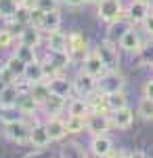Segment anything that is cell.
Instances as JSON below:
<instances>
[{
    "mask_svg": "<svg viewBox=\"0 0 153 158\" xmlns=\"http://www.w3.org/2000/svg\"><path fill=\"white\" fill-rule=\"evenodd\" d=\"M40 118V116H38ZM32 122L29 118H6V116H0V129H2V137H6L11 143L17 146H29V133H32Z\"/></svg>",
    "mask_w": 153,
    "mask_h": 158,
    "instance_id": "6da1fadb",
    "label": "cell"
},
{
    "mask_svg": "<svg viewBox=\"0 0 153 158\" xmlns=\"http://www.w3.org/2000/svg\"><path fill=\"white\" fill-rule=\"evenodd\" d=\"M90 49H92V44L88 42V38L84 36L82 30H69L67 32V55H69L71 68L80 70Z\"/></svg>",
    "mask_w": 153,
    "mask_h": 158,
    "instance_id": "7a4b0ae2",
    "label": "cell"
},
{
    "mask_svg": "<svg viewBox=\"0 0 153 158\" xmlns=\"http://www.w3.org/2000/svg\"><path fill=\"white\" fill-rule=\"evenodd\" d=\"M94 11H96V19L101 23L109 25L126 15V0H101L94 6Z\"/></svg>",
    "mask_w": 153,
    "mask_h": 158,
    "instance_id": "3957f363",
    "label": "cell"
},
{
    "mask_svg": "<svg viewBox=\"0 0 153 158\" xmlns=\"http://www.w3.org/2000/svg\"><path fill=\"white\" fill-rule=\"evenodd\" d=\"M96 51H99V55H101V59L105 61L107 70L109 72H113V70H120V65H122V51H120L118 42H113V40H109V38H103L99 44H94Z\"/></svg>",
    "mask_w": 153,
    "mask_h": 158,
    "instance_id": "277c9868",
    "label": "cell"
},
{
    "mask_svg": "<svg viewBox=\"0 0 153 158\" xmlns=\"http://www.w3.org/2000/svg\"><path fill=\"white\" fill-rule=\"evenodd\" d=\"M50 143H53V139H50V135L46 131L44 116L34 118V122H32V133H29V146L34 148L36 152H44V150L50 148Z\"/></svg>",
    "mask_w": 153,
    "mask_h": 158,
    "instance_id": "5b68a950",
    "label": "cell"
},
{
    "mask_svg": "<svg viewBox=\"0 0 153 158\" xmlns=\"http://www.w3.org/2000/svg\"><path fill=\"white\" fill-rule=\"evenodd\" d=\"M145 42H147V38L143 36L141 27H132V30H128L124 36L120 38L118 47H120V51H122L124 55L134 57V55H136V53H139V51L145 47Z\"/></svg>",
    "mask_w": 153,
    "mask_h": 158,
    "instance_id": "8992f818",
    "label": "cell"
},
{
    "mask_svg": "<svg viewBox=\"0 0 153 158\" xmlns=\"http://www.w3.org/2000/svg\"><path fill=\"white\" fill-rule=\"evenodd\" d=\"M113 131V122H111V114H96L90 112L86 116V133L94 137V135H107Z\"/></svg>",
    "mask_w": 153,
    "mask_h": 158,
    "instance_id": "52a82bcc",
    "label": "cell"
},
{
    "mask_svg": "<svg viewBox=\"0 0 153 158\" xmlns=\"http://www.w3.org/2000/svg\"><path fill=\"white\" fill-rule=\"evenodd\" d=\"M71 80H73L76 95H80V97H88V95H92L94 91H99V80L94 76H90V74H86L84 70H76V74L71 76Z\"/></svg>",
    "mask_w": 153,
    "mask_h": 158,
    "instance_id": "ba28073f",
    "label": "cell"
},
{
    "mask_svg": "<svg viewBox=\"0 0 153 158\" xmlns=\"http://www.w3.org/2000/svg\"><path fill=\"white\" fill-rule=\"evenodd\" d=\"M151 11H153V6L147 4L145 0H128V2H126V15H124V17H126L128 21H132V25L139 27V25L151 15Z\"/></svg>",
    "mask_w": 153,
    "mask_h": 158,
    "instance_id": "9c48e42d",
    "label": "cell"
},
{
    "mask_svg": "<svg viewBox=\"0 0 153 158\" xmlns=\"http://www.w3.org/2000/svg\"><path fill=\"white\" fill-rule=\"evenodd\" d=\"M15 112H17V116H23V118L34 120L38 116H42V106H40V103L29 95V91H27V93H21V95H19L17 106H15Z\"/></svg>",
    "mask_w": 153,
    "mask_h": 158,
    "instance_id": "30bf717a",
    "label": "cell"
},
{
    "mask_svg": "<svg viewBox=\"0 0 153 158\" xmlns=\"http://www.w3.org/2000/svg\"><path fill=\"white\" fill-rule=\"evenodd\" d=\"M126 89V78L122 76L120 70H113V72H107L105 76L99 78V91L105 93V95H111V93H118V91H124Z\"/></svg>",
    "mask_w": 153,
    "mask_h": 158,
    "instance_id": "8fae6325",
    "label": "cell"
},
{
    "mask_svg": "<svg viewBox=\"0 0 153 158\" xmlns=\"http://www.w3.org/2000/svg\"><path fill=\"white\" fill-rule=\"evenodd\" d=\"M80 70H84V72L90 74V76H94L96 80L109 72V70H107V65H105V61L101 59V55H99V51H96L94 44H92V49H90V53L86 55V59H84V63H82V68H80Z\"/></svg>",
    "mask_w": 153,
    "mask_h": 158,
    "instance_id": "7c38bea8",
    "label": "cell"
},
{
    "mask_svg": "<svg viewBox=\"0 0 153 158\" xmlns=\"http://www.w3.org/2000/svg\"><path fill=\"white\" fill-rule=\"evenodd\" d=\"M48 89H50L53 95H59V97H63V99H71L76 95V91H73V80H71V76H67V74H59V76H55L53 80H48Z\"/></svg>",
    "mask_w": 153,
    "mask_h": 158,
    "instance_id": "4fadbf2b",
    "label": "cell"
},
{
    "mask_svg": "<svg viewBox=\"0 0 153 158\" xmlns=\"http://www.w3.org/2000/svg\"><path fill=\"white\" fill-rule=\"evenodd\" d=\"M134 120H136V110H132L130 106L111 112L113 131H130V129L134 127Z\"/></svg>",
    "mask_w": 153,
    "mask_h": 158,
    "instance_id": "5bb4252c",
    "label": "cell"
},
{
    "mask_svg": "<svg viewBox=\"0 0 153 158\" xmlns=\"http://www.w3.org/2000/svg\"><path fill=\"white\" fill-rule=\"evenodd\" d=\"M88 150H90L92 158H107L116 150V143L109 135H94V137H90Z\"/></svg>",
    "mask_w": 153,
    "mask_h": 158,
    "instance_id": "9a60e30c",
    "label": "cell"
},
{
    "mask_svg": "<svg viewBox=\"0 0 153 158\" xmlns=\"http://www.w3.org/2000/svg\"><path fill=\"white\" fill-rule=\"evenodd\" d=\"M65 116V114H63ZM63 116H44V124H46V131L53 139V143H59V141H65L67 135V129H65V120Z\"/></svg>",
    "mask_w": 153,
    "mask_h": 158,
    "instance_id": "2e32d148",
    "label": "cell"
},
{
    "mask_svg": "<svg viewBox=\"0 0 153 158\" xmlns=\"http://www.w3.org/2000/svg\"><path fill=\"white\" fill-rule=\"evenodd\" d=\"M19 95H21V91H19L17 85H6L4 89H0V114L15 112Z\"/></svg>",
    "mask_w": 153,
    "mask_h": 158,
    "instance_id": "e0dca14e",
    "label": "cell"
},
{
    "mask_svg": "<svg viewBox=\"0 0 153 158\" xmlns=\"http://www.w3.org/2000/svg\"><path fill=\"white\" fill-rule=\"evenodd\" d=\"M44 49L46 53H67V32H50L44 36Z\"/></svg>",
    "mask_w": 153,
    "mask_h": 158,
    "instance_id": "ac0fdd59",
    "label": "cell"
},
{
    "mask_svg": "<svg viewBox=\"0 0 153 158\" xmlns=\"http://www.w3.org/2000/svg\"><path fill=\"white\" fill-rule=\"evenodd\" d=\"M17 42L34 47V49H40V47H44V34H42V30H38L34 25H27L23 32L17 36Z\"/></svg>",
    "mask_w": 153,
    "mask_h": 158,
    "instance_id": "d6986e66",
    "label": "cell"
},
{
    "mask_svg": "<svg viewBox=\"0 0 153 158\" xmlns=\"http://www.w3.org/2000/svg\"><path fill=\"white\" fill-rule=\"evenodd\" d=\"M132 27H136V25H132V21H128L126 17H122V19H118V21L105 25V38L113 40V42H120V38L124 36L128 30H132Z\"/></svg>",
    "mask_w": 153,
    "mask_h": 158,
    "instance_id": "ffe728a7",
    "label": "cell"
},
{
    "mask_svg": "<svg viewBox=\"0 0 153 158\" xmlns=\"http://www.w3.org/2000/svg\"><path fill=\"white\" fill-rule=\"evenodd\" d=\"M59 158H92L90 150L78 141H67L59 150Z\"/></svg>",
    "mask_w": 153,
    "mask_h": 158,
    "instance_id": "44dd1931",
    "label": "cell"
},
{
    "mask_svg": "<svg viewBox=\"0 0 153 158\" xmlns=\"http://www.w3.org/2000/svg\"><path fill=\"white\" fill-rule=\"evenodd\" d=\"M65 108H67V99L50 93V97L42 106V116H63L65 114Z\"/></svg>",
    "mask_w": 153,
    "mask_h": 158,
    "instance_id": "7402d4cb",
    "label": "cell"
},
{
    "mask_svg": "<svg viewBox=\"0 0 153 158\" xmlns=\"http://www.w3.org/2000/svg\"><path fill=\"white\" fill-rule=\"evenodd\" d=\"M23 80L27 85H38V82H46V78H44V65H42V57L34 63H29L27 68H25V74H23Z\"/></svg>",
    "mask_w": 153,
    "mask_h": 158,
    "instance_id": "603a6c76",
    "label": "cell"
},
{
    "mask_svg": "<svg viewBox=\"0 0 153 158\" xmlns=\"http://www.w3.org/2000/svg\"><path fill=\"white\" fill-rule=\"evenodd\" d=\"M65 129L69 137H76L80 133H86V116H73V114H65Z\"/></svg>",
    "mask_w": 153,
    "mask_h": 158,
    "instance_id": "cb8c5ba5",
    "label": "cell"
},
{
    "mask_svg": "<svg viewBox=\"0 0 153 158\" xmlns=\"http://www.w3.org/2000/svg\"><path fill=\"white\" fill-rule=\"evenodd\" d=\"M86 101H88V108H90V112H96V114H111L105 93L94 91L92 95H88V97H86Z\"/></svg>",
    "mask_w": 153,
    "mask_h": 158,
    "instance_id": "d4e9b609",
    "label": "cell"
},
{
    "mask_svg": "<svg viewBox=\"0 0 153 158\" xmlns=\"http://www.w3.org/2000/svg\"><path fill=\"white\" fill-rule=\"evenodd\" d=\"M65 114H73V116H88V114H90V108H88V101H86V97L73 95L71 99H67Z\"/></svg>",
    "mask_w": 153,
    "mask_h": 158,
    "instance_id": "484cf974",
    "label": "cell"
},
{
    "mask_svg": "<svg viewBox=\"0 0 153 158\" xmlns=\"http://www.w3.org/2000/svg\"><path fill=\"white\" fill-rule=\"evenodd\" d=\"M13 53L19 57V59L23 61V63H34V61H38L40 57H42V53H40V49H34V47H27V44H15V49H13Z\"/></svg>",
    "mask_w": 153,
    "mask_h": 158,
    "instance_id": "4316f807",
    "label": "cell"
},
{
    "mask_svg": "<svg viewBox=\"0 0 153 158\" xmlns=\"http://www.w3.org/2000/svg\"><path fill=\"white\" fill-rule=\"evenodd\" d=\"M59 30H63V15H61V11L46 13L44 23H42V34L46 36L50 32H59Z\"/></svg>",
    "mask_w": 153,
    "mask_h": 158,
    "instance_id": "83f0119b",
    "label": "cell"
},
{
    "mask_svg": "<svg viewBox=\"0 0 153 158\" xmlns=\"http://www.w3.org/2000/svg\"><path fill=\"white\" fill-rule=\"evenodd\" d=\"M136 118L143 122H153V99L141 97L136 103Z\"/></svg>",
    "mask_w": 153,
    "mask_h": 158,
    "instance_id": "f1b7e54d",
    "label": "cell"
},
{
    "mask_svg": "<svg viewBox=\"0 0 153 158\" xmlns=\"http://www.w3.org/2000/svg\"><path fill=\"white\" fill-rule=\"evenodd\" d=\"M2 63H4V65H6V68L11 70V72H13V76H15L17 80H21V78H23V74H25V68H27V63H23V61H21L19 57H17V55H15V53H11V55H9L6 59L2 61Z\"/></svg>",
    "mask_w": 153,
    "mask_h": 158,
    "instance_id": "f546056e",
    "label": "cell"
},
{
    "mask_svg": "<svg viewBox=\"0 0 153 158\" xmlns=\"http://www.w3.org/2000/svg\"><path fill=\"white\" fill-rule=\"evenodd\" d=\"M132 59H136V63L143 65V68H151L153 65V40H147L145 47H143Z\"/></svg>",
    "mask_w": 153,
    "mask_h": 158,
    "instance_id": "4dcf8cb0",
    "label": "cell"
},
{
    "mask_svg": "<svg viewBox=\"0 0 153 158\" xmlns=\"http://www.w3.org/2000/svg\"><path fill=\"white\" fill-rule=\"evenodd\" d=\"M19 9V0H0V23L11 21Z\"/></svg>",
    "mask_w": 153,
    "mask_h": 158,
    "instance_id": "1f68e13d",
    "label": "cell"
},
{
    "mask_svg": "<svg viewBox=\"0 0 153 158\" xmlns=\"http://www.w3.org/2000/svg\"><path fill=\"white\" fill-rule=\"evenodd\" d=\"M29 95L40 103L44 106V101L50 97V89H48V82H38V85H32L29 86Z\"/></svg>",
    "mask_w": 153,
    "mask_h": 158,
    "instance_id": "d6a6232c",
    "label": "cell"
},
{
    "mask_svg": "<svg viewBox=\"0 0 153 158\" xmlns=\"http://www.w3.org/2000/svg\"><path fill=\"white\" fill-rule=\"evenodd\" d=\"M107 103H109V110H111V112L130 106V103H128V95H126V89H124V91H118V93L107 95Z\"/></svg>",
    "mask_w": 153,
    "mask_h": 158,
    "instance_id": "836d02e7",
    "label": "cell"
},
{
    "mask_svg": "<svg viewBox=\"0 0 153 158\" xmlns=\"http://www.w3.org/2000/svg\"><path fill=\"white\" fill-rule=\"evenodd\" d=\"M15 44H17V36L4 23H0V51L15 49Z\"/></svg>",
    "mask_w": 153,
    "mask_h": 158,
    "instance_id": "e575fe53",
    "label": "cell"
},
{
    "mask_svg": "<svg viewBox=\"0 0 153 158\" xmlns=\"http://www.w3.org/2000/svg\"><path fill=\"white\" fill-rule=\"evenodd\" d=\"M11 21L19 23L21 27H27V25H29V21H32V11L19 4V9H17V13H15V17H13Z\"/></svg>",
    "mask_w": 153,
    "mask_h": 158,
    "instance_id": "d590c367",
    "label": "cell"
},
{
    "mask_svg": "<svg viewBox=\"0 0 153 158\" xmlns=\"http://www.w3.org/2000/svg\"><path fill=\"white\" fill-rule=\"evenodd\" d=\"M61 0H38V6L36 9H40V11L44 13H55V11H61Z\"/></svg>",
    "mask_w": 153,
    "mask_h": 158,
    "instance_id": "8d00e7d4",
    "label": "cell"
},
{
    "mask_svg": "<svg viewBox=\"0 0 153 158\" xmlns=\"http://www.w3.org/2000/svg\"><path fill=\"white\" fill-rule=\"evenodd\" d=\"M139 27H141L143 36L147 38V40H153V11H151V15H149V17L139 25Z\"/></svg>",
    "mask_w": 153,
    "mask_h": 158,
    "instance_id": "74e56055",
    "label": "cell"
},
{
    "mask_svg": "<svg viewBox=\"0 0 153 158\" xmlns=\"http://www.w3.org/2000/svg\"><path fill=\"white\" fill-rule=\"evenodd\" d=\"M44 17H46V13H44V11H40V9H34V11H32V21H29V25H34V27H38V30H42Z\"/></svg>",
    "mask_w": 153,
    "mask_h": 158,
    "instance_id": "f35d334b",
    "label": "cell"
},
{
    "mask_svg": "<svg viewBox=\"0 0 153 158\" xmlns=\"http://www.w3.org/2000/svg\"><path fill=\"white\" fill-rule=\"evenodd\" d=\"M141 97H147V99H153V76H149L145 82H143V89H141Z\"/></svg>",
    "mask_w": 153,
    "mask_h": 158,
    "instance_id": "ab89813d",
    "label": "cell"
},
{
    "mask_svg": "<svg viewBox=\"0 0 153 158\" xmlns=\"http://www.w3.org/2000/svg\"><path fill=\"white\" fill-rule=\"evenodd\" d=\"M61 4L65 6V9H71V11H76V9H80L86 4V0H61Z\"/></svg>",
    "mask_w": 153,
    "mask_h": 158,
    "instance_id": "60d3db41",
    "label": "cell"
},
{
    "mask_svg": "<svg viewBox=\"0 0 153 158\" xmlns=\"http://www.w3.org/2000/svg\"><path fill=\"white\" fill-rule=\"evenodd\" d=\"M19 4L25 6V9H29V11H34L36 6H38V0H19Z\"/></svg>",
    "mask_w": 153,
    "mask_h": 158,
    "instance_id": "b9f144b4",
    "label": "cell"
},
{
    "mask_svg": "<svg viewBox=\"0 0 153 158\" xmlns=\"http://www.w3.org/2000/svg\"><path fill=\"white\" fill-rule=\"evenodd\" d=\"M130 158H149V154L145 150H132L130 152Z\"/></svg>",
    "mask_w": 153,
    "mask_h": 158,
    "instance_id": "7bdbcfd3",
    "label": "cell"
},
{
    "mask_svg": "<svg viewBox=\"0 0 153 158\" xmlns=\"http://www.w3.org/2000/svg\"><path fill=\"white\" fill-rule=\"evenodd\" d=\"M99 2H101V0H86V4H90V6H96Z\"/></svg>",
    "mask_w": 153,
    "mask_h": 158,
    "instance_id": "ee69618b",
    "label": "cell"
},
{
    "mask_svg": "<svg viewBox=\"0 0 153 158\" xmlns=\"http://www.w3.org/2000/svg\"><path fill=\"white\" fill-rule=\"evenodd\" d=\"M145 2H147V4H151V6H153V0H145Z\"/></svg>",
    "mask_w": 153,
    "mask_h": 158,
    "instance_id": "f6af8a7d",
    "label": "cell"
},
{
    "mask_svg": "<svg viewBox=\"0 0 153 158\" xmlns=\"http://www.w3.org/2000/svg\"><path fill=\"white\" fill-rule=\"evenodd\" d=\"M0 137H2V129H0Z\"/></svg>",
    "mask_w": 153,
    "mask_h": 158,
    "instance_id": "bcb514c9",
    "label": "cell"
},
{
    "mask_svg": "<svg viewBox=\"0 0 153 158\" xmlns=\"http://www.w3.org/2000/svg\"><path fill=\"white\" fill-rule=\"evenodd\" d=\"M149 70H153V65H151V68H149Z\"/></svg>",
    "mask_w": 153,
    "mask_h": 158,
    "instance_id": "7dc6e473",
    "label": "cell"
}]
</instances>
